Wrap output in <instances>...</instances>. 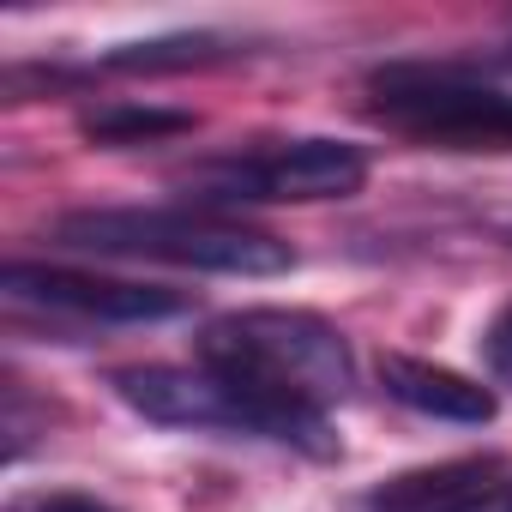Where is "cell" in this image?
Listing matches in <instances>:
<instances>
[{
	"label": "cell",
	"mask_w": 512,
	"mask_h": 512,
	"mask_svg": "<svg viewBox=\"0 0 512 512\" xmlns=\"http://www.w3.org/2000/svg\"><path fill=\"white\" fill-rule=\"evenodd\" d=\"M199 362L217 368L223 380L260 392L266 404L326 416V404L350 398L356 386V356L350 338L308 314V308H241L205 326Z\"/></svg>",
	"instance_id": "1"
},
{
	"label": "cell",
	"mask_w": 512,
	"mask_h": 512,
	"mask_svg": "<svg viewBox=\"0 0 512 512\" xmlns=\"http://www.w3.org/2000/svg\"><path fill=\"white\" fill-rule=\"evenodd\" d=\"M55 235L67 247L109 253V260H163V266L229 272V278H278L296 266L290 241H278L272 229L193 205H91V211H67Z\"/></svg>",
	"instance_id": "2"
},
{
	"label": "cell",
	"mask_w": 512,
	"mask_h": 512,
	"mask_svg": "<svg viewBox=\"0 0 512 512\" xmlns=\"http://www.w3.org/2000/svg\"><path fill=\"white\" fill-rule=\"evenodd\" d=\"M115 398H121L127 410H139L145 422L187 428V434H247V440L296 446V452H308V458H332V452H338L326 416L266 404L260 392L223 380V374L205 368V362H193V368H169V362L121 368V374H115Z\"/></svg>",
	"instance_id": "3"
},
{
	"label": "cell",
	"mask_w": 512,
	"mask_h": 512,
	"mask_svg": "<svg viewBox=\"0 0 512 512\" xmlns=\"http://www.w3.org/2000/svg\"><path fill=\"white\" fill-rule=\"evenodd\" d=\"M368 109L428 145L452 151H512V91L482 85L464 67L392 61L368 79Z\"/></svg>",
	"instance_id": "4"
},
{
	"label": "cell",
	"mask_w": 512,
	"mask_h": 512,
	"mask_svg": "<svg viewBox=\"0 0 512 512\" xmlns=\"http://www.w3.org/2000/svg\"><path fill=\"white\" fill-rule=\"evenodd\" d=\"M205 199L241 205V199H350L368 187V151L350 139H284L266 151H241L223 163H205L193 175Z\"/></svg>",
	"instance_id": "5"
},
{
	"label": "cell",
	"mask_w": 512,
	"mask_h": 512,
	"mask_svg": "<svg viewBox=\"0 0 512 512\" xmlns=\"http://www.w3.org/2000/svg\"><path fill=\"white\" fill-rule=\"evenodd\" d=\"M7 296L31 302V308H49V314L115 320V326L187 314L181 290H157V284H133V278H103V272H73V266H37V260H13L7 266Z\"/></svg>",
	"instance_id": "6"
},
{
	"label": "cell",
	"mask_w": 512,
	"mask_h": 512,
	"mask_svg": "<svg viewBox=\"0 0 512 512\" xmlns=\"http://www.w3.org/2000/svg\"><path fill=\"white\" fill-rule=\"evenodd\" d=\"M368 512H512V470L494 452L422 464L362 494Z\"/></svg>",
	"instance_id": "7"
},
{
	"label": "cell",
	"mask_w": 512,
	"mask_h": 512,
	"mask_svg": "<svg viewBox=\"0 0 512 512\" xmlns=\"http://www.w3.org/2000/svg\"><path fill=\"white\" fill-rule=\"evenodd\" d=\"M380 386L386 398H398L404 410L428 416V422H458V428H482L494 422V392L458 368H440V362H422V356H380Z\"/></svg>",
	"instance_id": "8"
},
{
	"label": "cell",
	"mask_w": 512,
	"mask_h": 512,
	"mask_svg": "<svg viewBox=\"0 0 512 512\" xmlns=\"http://www.w3.org/2000/svg\"><path fill=\"white\" fill-rule=\"evenodd\" d=\"M187 127H193L187 109H145V103H109V109L85 115V139H97V145H139V139H169Z\"/></svg>",
	"instance_id": "9"
},
{
	"label": "cell",
	"mask_w": 512,
	"mask_h": 512,
	"mask_svg": "<svg viewBox=\"0 0 512 512\" xmlns=\"http://www.w3.org/2000/svg\"><path fill=\"white\" fill-rule=\"evenodd\" d=\"M223 55V37L211 31H193V37H157V43H127L109 55V67L121 73H163V67H205Z\"/></svg>",
	"instance_id": "10"
},
{
	"label": "cell",
	"mask_w": 512,
	"mask_h": 512,
	"mask_svg": "<svg viewBox=\"0 0 512 512\" xmlns=\"http://www.w3.org/2000/svg\"><path fill=\"white\" fill-rule=\"evenodd\" d=\"M476 350H482V368H488L494 380H506V386H512V302H500V308L488 314V326H482Z\"/></svg>",
	"instance_id": "11"
},
{
	"label": "cell",
	"mask_w": 512,
	"mask_h": 512,
	"mask_svg": "<svg viewBox=\"0 0 512 512\" xmlns=\"http://www.w3.org/2000/svg\"><path fill=\"white\" fill-rule=\"evenodd\" d=\"M19 512H115V506L97 500V494H79V488H55V494H31V500H19Z\"/></svg>",
	"instance_id": "12"
}]
</instances>
